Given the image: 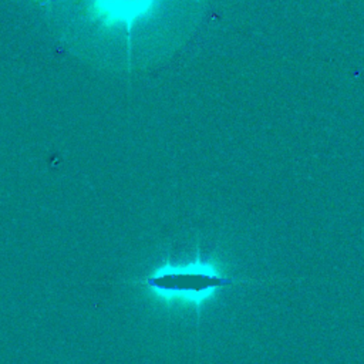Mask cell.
Segmentation results:
<instances>
[{
	"label": "cell",
	"instance_id": "obj_1",
	"mask_svg": "<svg viewBox=\"0 0 364 364\" xmlns=\"http://www.w3.org/2000/svg\"><path fill=\"white\" fill-rule=\"evenodd\" d=\"M232 283V277L220 273L212 263L202 260L185 266H164L146 277V286L159 296L176 297L196 306Z\"/></svg>",
	"mask_w": 364,
	"mask_h": 364
}]
</instances>
